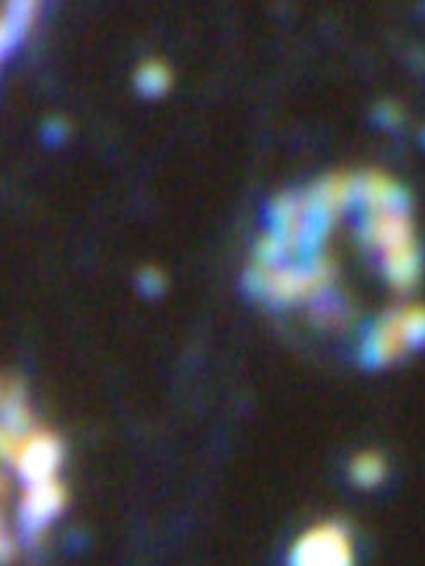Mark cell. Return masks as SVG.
<instances>
[{"label":"cell","mask_w":425,"mask_h":566,"mask_svg":"<svg viewBox=\"0 0 425 566\" xmlns=\"http://www.w3.org/2000/svg\"><path fill=\"white\" fill-rule=\"evenodd\" d=\"M348 214L355 216L358 241L376 257L384 279L395 290H410L422 271V257L407 191L374 171L353 176Z\"/></svg>","instance_id":"cell-1"},{"label":"cell","mask_w":425,"mask_h":566,"mask_svg":"<svg viewBox=\"0 0 425 566\" xmlns=\"http://www.w3.org/2000/svg\"><path fill=\"white\" fill-rule=\"evenodd\" d=\"M420 350H425V307H403L365 327L358 360L365 369H384Z\"/></svg>","instance_id":"cell-2"},{"label":"cell","mask_w":425,"mask_h":566,"mask_svg":"<svg viewBox=\"0 0 425 566\" xmlns=\"http://www.w3.org/2000/svg\"><path fill=\"white\" fill-rule=\"evenodd\" d=\"M286 566H357L352 530L338 520L315 523L291 544Z\"/></svg>","instance_id":"cell-3"},{"label":"cell","mask_w":425,"mask_h":566,"mask_svg":"<svg viewBox=\"0 0 425 566\" xmlns=\"http://www.w3.org/2000/svg\"><path fill=\"white\" fill-rule=\"evenodd\" d=\"M35 16L33 2H13L7 6L0 16V61L13 54L26 31L30 30L31 21Z\"/></svg>","instance_id":"cell-4"},{"label":"cell","mask_w":425,"mask_h":566,"mask_svg":"<svg viewBox=\"0 0 425 566\" xmlns=\"http://www.w3.org/2000/svg\"><path fill=\"white\" fill-rule=\"evenodd\" d=\"M386 477V462L374 451L358 453L350 463V479L362 489H372L382 484Z\"/></svg>","instance_id":"cell-5"},{"label":"cell","mask_w":425,"mask_h":566,"mask_svg":"<svg viewBox=\"0 0 425 566\" xmlns=\"http://www.w3.org/2000/svg\"><path fill=\"white\" fill-rule=\"evenodd\" d=\"M135 85L148 99L161 97L171 87V73L162 62L150 61L136 71Z\"/></svg>","instance_id":"cell-6"},{"label":"cell","mask_w":425,"mask_h":566,"mask_svg":"<svg viewBox=\"0 0 425 566\" xmlns=\"http://www.w3.org/2000/svg\"><path fill=\"white\" fill-rule=\"evenodd\" d=\"M138 288L143 291L145 296L161 295L162 290H164V276L159 271L147 269L138 277Z\"/></svg>","instance_id":"cell-7"},{"label":"cell","mask_w":425,"mask_h":566,"mask_svg":"<svg viewBox=\"0 0 425 566\" xmlns=\"http://www.w3.org/2000/svg\"><path fill=\"white\" fill-rule=\"evenodd\" d=\"M374 116H376V123L382 126V128H386V130H391V128H395V126L400 124V109L395 107V105H379Z\"/></svg>","instance_id":"cell-8"},{"label":"cell","mask_w":425,"mask_h":566,"mask_svg":"<svg viewBox=\"0 0 425 566\" xmlns=\"http://www.w3.org/2000/svg\"><path fill=\"white\" fill-rule=\"evenodd\" d=\"M44 135L50 138L52 143L56 142V140H62L64 135H66L64 124L59 123V121H52V123H49V130H45Z\"/></svg>","instance_id":"cell-9"},{"label":"cell","mask_w":425,"mask_h":566,"mask_svg":"<svg viewBox=\"0 0 425 566\" xmlns=\"http://www.w3.org/2000/svg\"><path fill=\"white\" fill-rule=\"evenodd\" d=\"M420 142H422V145H424L425 148V130L420 133Z\"/></svg>","instance_id":"cell-10"}]
</instances>
